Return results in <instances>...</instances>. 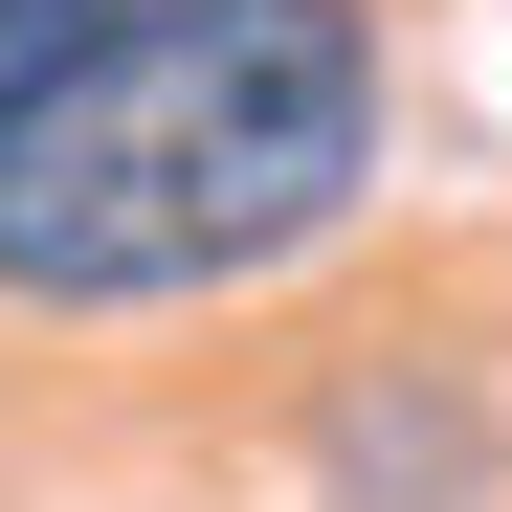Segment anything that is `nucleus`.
Wrapping results in <instances>:
<instances>
[{
  "label": "nucleus",
  "mask_w": 512,
  "mask_h": 512,
  "mask_svg": "<svg viewBox=\"0 0 512 512\" xmlns=\"http://www.w3.org/2000/svg\"><path fill=\"white\" fill-rule=\"evenodd\" d=\"M379 0H112L0 112V312H201L379 201Z\"/></svg>",
  "instance_id": "obj_1"
},
{
  "label": "nucleus",
  "mask_w": 512,
  "mask_h": 512,
  "mask_svg": "<svg viewBox=\"0 0 512 512\" xmlns=\"http://www.w3.org/2000/svg\"><path fill=\"white\" fill-rule=\"evenodd\" d=\"M334 490H357V512H468L490 490V401L446 357H423V379H357V401H334Z\"/></svg>",
  "instance_id": "obj_2"
},
{
  "label": "nucleus",
  "mask_w": 512,
  "mask_h": 512,
  "mask_svg": "<svg viewBox=\"0 0 512 512\" xmlns=\"http://www.w3.org/2000/svg\"><path fill=\"white\" fill-rule=\"evenodd\" d=\"M90 23H112V0H0V112H23V90H45V67H67V45H90Z\"/></svg>",
  "instance_id": "obj_3"
}]
</instances>
